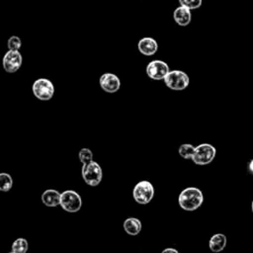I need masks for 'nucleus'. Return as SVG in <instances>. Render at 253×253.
I'll return each instance as SVG.
<instances>
[{"instance_id": "f257e3e1", "label": "nucleus", "mask_w": 253, "mask_h": 253, "mask_svg": "<svg viewBox=\"0 0 253 253\" xmlns=\"http://www.w3.org/2000/svg\"><path fill=\"white\" fill-rule=\"evenodd\" d=\"M204 202V195L202 191L196 187L185 188L178 197V204L180 208L187 211L198 210Z\"/></svg>"}, {"instance_id": "f03ea898", "label": "nucleus", "mask_w": 253, "mask_h": 253, "mask_svg": "<svg viewBox=\"0 0 253 253\" xmlns=\"http://www.w3.org/2000/svg\"><path fill=\"white\" fill-rule=\"evenodd\" d=\"M163 81L169 89L181 91L189 86L190 78L187 73L182 70H170Z\"/></svg>"}, {"instance_id": "7ed1b4c3", "label": "nucleus", "mask_w": 253, "mask_h": 253, "mask_svg": "<svg viewBox=\"0 0 253 253\" xmlns=\"http://www.w3.org/2000/svg\"><path fill=\"white\" fill-rule=\"evenodd\" d=\"M154 196V188L149 181L143 180L138 182L133 190H132V197L134 201L139 205H146L150 203Z\"/></svg>"}, {"instance_id": "20e7f679", "label": "nucleus", "mask_w": 253, "mask_h": 253, "mask_svg": "<svg viewBox=\"0 0 253 253\" xmlns=\"http://www.w3.org/2000/svg\"><path fill=\"white\" fill-rule=\"evenodd\" d=\"M81 174L84 182L91 187L98 186L103 178L102 168L99 165V163L94 160L88 165L82 166Z\"/></svg>"}, {"instance_id": "39448f33", "label": "nucleus", "mask_w": 253, "mask_h": 253, "mask_svg": "<svg viewBox=\"0 0 253 253\" xmlns=\"http://www.w3.org/2000/svg\"><path fill=\"white\" fill-rule=\"evenodd\" d=\"M32 90L35 97L41 101H48L54 95V86L52 82L46 78L37 79L33 83Z\"/></svg>"}, {"instance_id": "423d86ee", "label": "nucleus", "mask_w": 253, "mask_h": 253, "mask_svg": "<svg viewBox=\"0 0 253 253\" xmlns=\"http://www.w3.org/2000/svg\"><path fill=\"white\" fill-rule=\"evenodd\" d=\"M216 149L210 143H202L195 149L192 160L197 165L210 164L215 157Z\"/></svg>"}, {"instance_id": "0eeeda50", "label": "nucleus", "mask_w": 253, "mask_h": 253, "mask_svg": "<svg viewBox=\"0 0 253 253\" xmlns=\"http://www.w3.org/2000/svg\"><path fill=\"white\" fill-rule=\"evenodd\" d=\"M60 206L67 212H77L82 207V199L77 192L66 190L61 193Z\"/></svg>"}, {"instance_id": "6e6552de", "label": "nucleus", "mask_w": 253, "mask_h": 253, "mask_svg": "<svg viewBox=\"0 0 253 253\" xmlns=\"http://www.w3.org/2000/svg\"><path fill=\"white\" fill-rule=\"evenodd\" d=\"M146 74L152 80H164L166 75L169 73L170 69L168 64L159 59L151 60L146 66Z\"/></svg>"}, {"instance_id": "1a4fd4ad", "label": "nucleus", "mask_w": 253, "mask_h": 253, "mask_svg": "<svg viewBox=\"0 0 253 253\" xmlns=\"http://www.w3.org/2000/svg\"><path fill=\"white\" fill-rule=\"evenodd\" d=\"M23 62V56L19 50H8L2 60L3 68L8 73H15L19 70Z\"/></svg>"}, {"instance_id": "9d476101", "label": "nucleus", "mask_w": 253, "mask_h": 253, "mask_svg": "<svg viewBox=\"0 0 253 253\" xmlns=\"http://www.w3.org/2000/svg\"><path fill=\"white\" fill-rule=\"evenodd\" d=\"M100 87L107 93H116L121 88V80L114 73H104L99 79Z\"/></svg>"}, {"instance_id": "9b49d317", "label": "nucleus", "mask_w": 253, "mask_h": 253, "mask_svg": "<svg viewBox=\"0 0 253 253\" xmlns=\"http://www.w3.org/2000/svg\"><path fill=\"white\" fill-rule=\"evenodd\" d=\"M137 48L141 54L145 56H151L156 53L158 49V43L153 38L145 37L139 40L137 43Z\"/></svg>"}, {"instance_id": "f8f14e48", "label": "nucleus", "mask_w": 253, "mask_h": 253, "mask_svg": "<svg viewBox=\"0 0 253 253\" xmlns=\"http://www.w3.org/2000/svg\"><path fill=\"white\" fill-rule=\"evenodd\" d=\"M173 19L177 25H179L181 27H186L192 21L191 10L180 5L173 12Z\"/></svg>"}, {"instance_id": "ddd939ff", "label": "nucleus", "mask_w": 253, "mask_h": 253, "mask_svg": "<svg viewBox=\"0 0 253 253\" xmlns=\"http://www.w3.org/2000/svg\"><path fill=\"white\" fill-rule=\"evenodd\" d=\"M61 193L54 189H47L42 194V202L44 206L53 208L60 205Z\"/></svg>"}, {"instance_id": "4468645a", "label": "nucleus", "mask_w": 253, "mask_h": 253, "mask_svg": "<svg viewBox=\"0 0 253 253\" xmlns=\"http://www.w3.org/2000/svg\"><path fill=\"white\" fill-rule=\"evenodd\" d=\"M123 226H124V230L127 234L134 236L140 232L142 224H141V221L136 217H127L126 219H125Z\"/></svg>"}, {"instance_id": "2eb2a0df", "label": "nucleus", "mask_w": 253, "mask_h": 253, "mask_svg": "<svg viewBox=\"0 0 253 253\" xmlns=\"http://www.w3.org/2000/svg\"><path fill=\"white\" fill-rule=\"evenodd\" d=\"M226 246V236L222 233L213 234L209 241V247L212 252H220Z\"/></svg>"}, {"instance_id": "dca6fc26", "label": "nucleus", "mask_w": 253, "mask_h": 253, "mask_svg": "<svg viewBox=\"0 0 253 253\" xmlns=\"http://www.w3.org/2000/svg\"><path fill=\"white\" fill-rule=\"evenodd\" d=\"M29 248V244L26 238L20 237L17 238L13 243H12V251L15 253H27Z\"/></svg>"}, {"instance_id": "f3484780", "label": "nucleus", "mask_w": 253, "mask_h": 253, "mask_svg": "<svg viewBox=\"0 0 253 253\" xmlns=\"http://www.w3.org/2000/svg\"><path fill=\"white\" fill-rule=\"evenodd\" d=\"M13 179L10 174L2 172L0 173V190L2 192H8L12 189Z\"/></svg>"}, {"instance_id": "a211bd4d", "label": "nucleus", "mask_w": 253, "mask_h": 253, "mask_svg": "<svg viewBox=\"0 0 253 253\" xmlns=\"http://www.w3.org/2000/svg\"><path fill=\"white\" fill-rule=\"evenodd\" d=\"M195 149L196 147L190 143H184V144H181L179 149H178V152H179V155L181 157H183L184 159H192L194 153H195Z\"/></svg>"}, {"instance_id": "6ab92c4d", "label": "nucleus", "mask_w": 253, "mask_h": 253, "mask_svg": "<svg viewBox=\"0 0 253 253\" xmlns=\"http://www.w3.org/2000/svg\"><path fill=\"white\" fill-rule=\"evenodd\" d=\"M78 158L82 166H86L93 161V152L89 148H81L78 152Z\"/></svg>"}, {"instance_id": "aec40b11", "label": "nucleus", "mask_w": 253, "mask_h": 253, "mask_svg": "<svg viewBox=\"0 0 253 253\" xmlns=\"http://www.w3.org/2000/svg\"><path fill=\"white\" fill-rule=\"evenodd\" d=\"M22 45V41L18 36H12L7 42V46L10 50H19Z\"/></svg>"}, {"instance_id": "412c9836", "label": "nucleus", "mask_w": 253, "mask_h": 253, "mask_svg": "<svg viewBox=\"0 0 253 253\" xmlns=\"http://www.w3.org/2000/svg\"><path fill=\"white\" fill-rule=\"evenodd\" d=\"M181 6H184L190 10L198 9L202 6L203 0H179Z\"/></svg>"}, {"instance_id": "4be33fe9", "label": "nucleus", "mask_w": 253, "mask_h": 253, "mask_svg": "<svg viewBox=\"0 0 253 253\" xmlns=\"http://www.w3.org/2000/svg\"><path fill=\"white\" fill-rule=\"evenodd\" d=\"M161 253H179V251L175 248H172V247H168V248H165L162 250Z\"/></svg>"}, {"instance_id": "5701e85b", "label": "nucleus", "mask_w": 253, "mask_h": 253, "mask_svg": "<svg viewBox=\"0 0 253 253\" xmlns=\"http://www.w3.org/2000/svg\"><path fill=\"white\" fill-rule=\"evenodd\" d=\"M248 170H249V172L253 175V159L249 162V164H248Z\"/></svg>"}, {"instance_id": "b1692460", "label": "nucleus", "mask_w": 253, "mask_h": 253, "mask_svg": "<svg viewBox=\"0 0 253 253\" xmlns=\"http://www.w3.org/2000/svg\"><path fill=\"white\" fill-rule=\"evenodd\" d=\"M251 208H252V211H253V202H252V205H251Z\"/></svg>"}, {"instance_id": "393cba45", "label": "nucleus", "mask_w": 253, "mask_h": 253, "mask_svg": "<svg viewBox=\"0 0 253 253\" xmlns=\"http://www.w3.org/2000/svg\"><path fill=\"white\" fill-rule=\"evenodd\" d=\"M9 253H15V252H13V251H12V252H9Z\"/></svg>"}]
</instances>
